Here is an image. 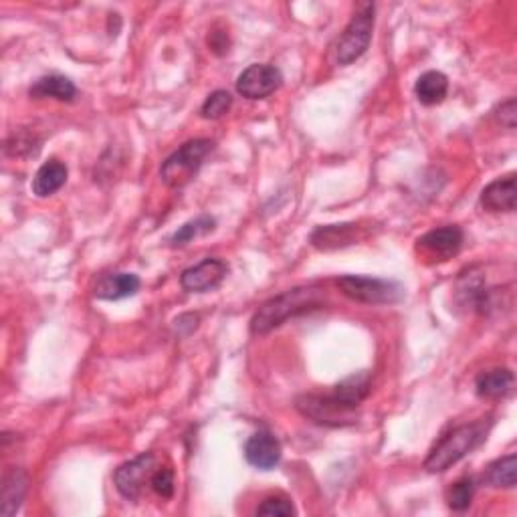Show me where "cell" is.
<instances>
[{
	"instance_id": "1",
	"label": "cell",
	"mask_w": 517,
	"mask_h": 517,
	"mask_svg": "<svg viewBox=\"0 0 517 517\" xmlns=\"http://www.w3.org/2000/svg\"><path fill=\"white\" fill-rule=\"evenodd\" d=\"M326 304V294L319 287L304 285L287 289L284 294L271 297L251 317V334L265 336L284 326L287 319L314 312Z\"/></svg>"
},
{
	"instance_id": "2",
	"label": "cell",
	"mask_w": 517,
	"mask_h": 517,
	"mask_svg": "<svg viewBox=\"0 0 517 517\" xmlns=\"http://www.w3.org/2000/svg\"><path fill=\"white\" fill-rule=\"evenodd\" d=\"M489 422L477 420L471 425H460L439 440V443L430 449V453L425 460V469L429 473H443L447 469L465 459L471 450L487 439Z\"/></svg>"
},
{
	"instance_id": "3",
	"label": "cell",
	"mask_w": 517,
	"mask_h": 517,
	"mask_svg": "<svg viewBox=\"0 0 517 517\" xmlns=\"http://www.w3.org/2000/svg\"><path fill=\"white\" fill-rule=\"evenodd\" d=\"M212 150H214V142L206 138H196L191 140V142L182 144L172 156H168L164 160L162 168H160L162 182L166 186L174 188V191L191 184L202 168L206 156H209Z\"/></svg>"
},
{
	"instance_id": "4",
	"label": "cell",
	"mask_w": 517,
	"mask_h": 517,
	"mask_svg": "<svg viewBox=\"0 0 517 517\" xmlns=\"http://www.w3.org/2000/svg\"><path fill=\"white\" fill-rule=\"evenodd\" d=\"M295 408L304 419L315 422L319 427H352L360 419L358 408L346 404L334 392L324 394V397L322 394H302L295 400Z\"/></svg>"
},
{
	"instance_id": "5",
	"label": "cell",
	"mask_w": 517,
	"mask_h": 517,
	"mask_svg": "<svg viewBox=\"0 0 517 517\" xmlns=\"http://www.w3.org/2000/svg\"><path fill=\"white\" fill-rule=\"evenodd\" d=\"M376 6L374 3H362L352 16V21L347 23L344 29L340 41L336 47V57L340 65H350L358 61L362 55L368 51L372 43V33H374V21H376Z\"/></svg>"
},
{
	"instance_id": "6",
	"label": "cell",
	"mask_w": 517,
	"mask_h": 517,
	"mask_svg": "<svg viewBox=\"0 0 517 517\" xmlns=\"http://www.w3.org/2000/svg\"><path fill=\"white\" fill-rule=\"evenodd\" d=\"M337 287L346 297L358 304L368 305H390L398 304L404 297V287L397 281L376 279L364 275H344L337 279Z\"/></svg>"
},
{
	"instance_id": "7",
	"label": "cell",
	"mask_w": 517,
	"mask_h": 517,
	"mask_svg": "<svg viewBox=\"0 0 517 517\" xmlns=\"http://www.w3.org/2000/svg\"><path fill=\"white\" fill-rule=\"evenodd\" d=\"M156 457L154 453H142L136 459L128 460V463L119 465L114 473V483L118 491L129 501L140 500L146 483H150L154 471H156Z\"/></svg>"
},
{
	"instance_id": "8",
	"label": "cell",
	"mask_w": 517,
	"mask_h": 517,
	"mask_svg": "<svg viewBox=\"0 0 517 517\" xmlns=\"http://www.w3.org/2000/svg\"><path fill=\"white\" fill-rule=\"evenodd\" d=\"M281 83H284V75L274 65L255 63L249 65L237 79V91L239 96L247 99H265L271 93H275Z\"/></svg>"
},
{
	"instance_id": "9",
	"label": "cell",
	"mask_w": 517,
	"mask_h": 517,
	"mask_svg": "<svg viewBox=\"0 0 517 517\" xmlns=\"http://www.w3.org/2000/svg\"><path fill=\"white\" fill-rule=\"evenodd\" d=\"M465 234L455 224L429 231L417 241V251L422 257L430 259L432 263H445L453 259L463 247Z\"/></svg>"
},
{
	"instance_id": "10",
	"label": "cell",
	"mask_w": 517,
	"mask_h": 517,
	"mask_svg": "<svg viewBox=\"0 0 517 517\" xmlns=\"http://www.w3.org/2000/svg\"><path fill=\"white\" fill-rule=\"evenodd\" d=\"M229 274V265L221 259H202L199 265L188 267L181 275V285L188 294H206L219 287Z\"/></svg>"
},
{
	"instance_id": "11",
	"label": "cell",
	"mask_w": 517,
	"mask_h": 517,
	"mask_svg": "<svg viewBox=\"0 0 517 517\" xmlns=\"http://www.w3.org/2000/svg\"><path fill=\"white\" fill-rule=\"evenodd\" d=\"M244 459L247 463L261 471H271L281 460V443L275 435L269 430H259L251 435L247 445H244Z\"/></svg>"
},
{
	"instance_id": "12",
	"label": "cell",
	"mask_w": 517,
	"mask_h": 517,
	"mask_svg": "<svg viewBox=\"0 0 517 517\" xmlns=\"http://www.w3.org/2000/svg\"><path fill=\"white\" fill-rule=\"evenodd\" d=\"M515 201H517L515 174L497 178V181H493L491 184H487L481 192V206L489 212H513Z\"/></svg>"
},
{
	"instance_id": "13",
	"label": "cell",
	"mask_w": 517,
	"mask_h": 517,
	"mask_svg": "<svg viewBox=\"0 0 517 517\" xmlns=\"http://www.w3.org/2000/svg\"><path fill=\"white\" fill-rule=\"evenodd\" d=\"M358 239V224L342 222V224H326L317 227L309 241L317 251H337L350 247Z\"/></svg>"
},
{
	"instance_id": "14",
	"label": "cell",
	"mask_w": 517,
	"mask_h": 517,
	"mask_svg": "<svg viewBox=\"0 0 517 517\" xmlns=\"http://www.w3.org/2000/svg\"><path fill=\"white\" fill-rule=\"evenodd\" d=\"M140 285H142V281L134 274H108L99 277L96 287H93V295L106 299V302H118V299L136 295Z\"/></svg>"
},
{
	"instance_id": "15",
	"label": "cell",
	"mask_w": 517,
	"mask_h": 517,
	"mask_svg": "<svg viewBox=\"0 0 517 517\" xmlns=\"http://www.w3.org/2000/svg\"><path fill=\"white\" fill-rule=\"evenodd\" d=\"M515 376L510 368H495L477 376L475 390L479 398L485 400H500L512 392Z\"/></svg>"
},
{
	"instance_id": "16",
	"label": "cell",
	"mask_w": 517,
	"mask_h": 517,
	"mask_svg": "<svg viewBox=\"0 0 517 517\" xmlns=\"http://www.w3.org/2000/svg\"><path fill=\"white\" fill-rule=\"evenodd\" d=\"M67 166L55 158L49 160L36 171L33 178V194L39 196V199H47V196L61 191L65 182H67Z\"/></svg>"
},
{
	"instance_id": "17",
	"label": "cell",
	"mask_w": 517,
	"mask_h": 517,
	"mask_svg": "<svg viewBox=\"0 0 517 517\" xmlns=\"http://www.w3.org/2000/svg\"><path fill=\"white\" fill-rule=\"evenodd\" d=\"M31 98L43 99V98H53L57 101L71 103L78 96V88L73 86V81L63 78V75H45V78L36 79L31 86Z\"/></svg>"
},
{
	"instance_id": "18",
	"label": "cell",
	"mask_w": 517,
	"mask_h": 517,
	"mask_svg": "<svg viewBox=\"0 0 517 517\" xmlns=\"http://www.w3.org/2000/svg\"><path fill=\"white\" fill-rule=\"evenodd\" d=\"M449 91V79L445 73L440 71H427L417 79L415 93L417 99L422 106H437V103L447 98Z\"/></svg>"
},
{
	"instance_id": "19",
	"label": "cell",
	"mask_w": 517,
	"mask_h": 517,
	"mask_svg": "<svg viewBox=\"0 0 517 517\" xmlns=\"http://www.w3.org/2000/svg\"><path fill=\"white\" fill-rule=\"evenodd\" d=\"M372 390V380L368 372H360V374H352L347 376L346 380H342L337 387L334 388V394L340 400H344L350 407L358 408L360 404L368 398V394Z\"/></svg>"
},
{
	"instance_id": "20",
	"label": "cell",
	"mask_w": 517,
	"mask_h": 517,
	"mask_svg": "<svg viewBox=\"0 0 517 517\" xmlns=\"http://www.w3.org/2000/svg\"><path fill=\"white\" fill-rule=\"evenodd\" d=\"M26 493V473L23 469H13L3 481V515H15L21 510Z\"/></svg>"
},
{
	"instance_id": "21",
	"label": "cell",
	"mask_w": 517,
	"mask_h": 517,
	"mask_svg": "<svg viewBox=\"0 0 517 517\" xmlns=\"http://www.w3.org/2000/svg\"><path fill=\"white\" fill-rule=\"evenodd\" d=\"M483 481L497 489H513L517 483V457L510 453L487 465Z\"/></svg>"
},
{
	"instance_id": "22",
	"label": "cell",
	"mask_w": 517,
	"mask_h": 517,
	"mask_svg": "<svg viewBox=\"0 0 517 517\" xmlns=\"http://www.w3.org/2000/svg\"><path fill=\"white\" fill-rule=\"evenodd\" d=\"M214 224H216V221L212 219V216L202 214V216H199V219L184 222L182 227L172 234L171 243L174 244V247H181V244L191 243V241L196 239V237H204V234L212 233V231H214Z\"/></svg>"
},
{
	"instance_id": "23",
	"label": "cell",
	"mask_w": 517,
	"mask_h": 517,
	"mask_svg": "<svg viewBox=\"0 0 517 517\" xmlns=\"http://www.w3.org/2000/svg\"><path fill=\"white\" fill-rule=\"evenodd\" d=\"M475 495V481L471 477H463L459 479L457 483H453V487L449 489V507L453 512H465L469 510V505L473 501Z\"/></svg>"
},
{
	"instance_id": "24",
	"label": "cell",
	"mask_w": 517,
	"mask_h": 517,
	"mask_svg": "<svg viewBox=\"0 0 517 517\" xmlns=\"http://www.w3.org/2000/svg\"><path fill=\"white\" fill-rule=\"evenodd\" d=\"M233 106V96L229 91L224 89H216L212 91L209 98L204 99L202 108H201V116L204 119H219L222 118Z\"/></svg>"
},
{
	"instance_id": "25",
	"label": "cell",
	"mask_w": 517,
	"mask_h": 517,
	"mask_svg": "<svg viewBox=\"0 0 517 517\" xmlns=\"http://www.w3.org/2000/svg\"><path fill=\"white\" fill-rule=\"evenodd\" d=\"M257 515H267V517H291L295 515V507L291 503V500L284 495H271L267 500H263V503L257 507Z\"/></svg>"
},
{
	"instance_id": "26",
	"label": "cell",
	"mask_w": 517,
	"mask_h": 517,
	"mask_svg": "<svg viewBox=\"0 0 517 517\" xmlns=\"http://www.w3.org/2000/svg\"><path fill=\"white\" fill-rule=\"evenodd\" d=\"M150 487L152 491L162 497V500H172V495L176 491V481H174V473L172 469H156L152 479H150Z\"/></svg>"
},
{
	"instance_id": "27",
	"label": "cell",
	"mask_w": 517,
	"mask_h": 517,
	"mask_svg": "<svg viewBox=\"0 0 517 517\" xmlns=\"http://www.w3.org/2000/svg\"><path fill=\"white\" fill-rule=\"evenodd\" d=\"M515 118H517V103H515V99H507L505 103H501V108H500L501 126H505L507 129H513L515 128Z\"/></svg>"
},
{
	"instance_id": "28",
	"label": "cell",
	"mask_w": 517,
	"mask_h": 517,
	"mask_svg": "<svg viewBox=\"0 0 517 517\" xmlns=\"http://www.w3.org/2000/svg\"><path fill=\"white\" fill-rule=\"evenodd\" d=\"M209 47L212 49V53L216 55H224L229 51L231 41H229V35L222 33V31H212L209 36Z\"/></svg>"
}]
</instances>
